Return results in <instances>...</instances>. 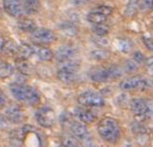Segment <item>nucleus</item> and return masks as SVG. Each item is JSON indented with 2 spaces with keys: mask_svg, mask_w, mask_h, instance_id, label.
Returning <instances> with one entry per match:
<instances>
[{
  "mask_svg": "<svg viewBox=\"0 0 153 147\" xmlns=\"http://www.w3.org/2000/svg\"><path fill=\"white\" fill-rule=\"evenodd\" d=\"M123 76V70L117 65L103 68H93L90 71V78L96 83H105L109 81H114Z\"/></svg>",
  "mask_w": 153,
  "mask_h": 147,
  "instance_id": "obj_3",
  "label": "nucleus"
},
{
  "mask_svg": "<svg viewBox=\"0 0 153 147\" xmlns=\"http://www.w3.org/2000/svg\"><path fill=\"white\" fill-rule=\"evenodd\" d=\"M34 49H35V54L37 57L42 61H51L54 58V53L52 50L47 47L37 45L36 47H34Z\"/></svg>",
  "mask_w": 153,
  "mask_h": 147,
  "instance_id": "obj_16",
  "label": "nucleus"
},
{
  "mask_svg": "<svg viewBox=\"0 0 153 147\" xmlns=\"http://www.w3.org/2000/svg\"><path fill=\"white\" fill-rule=\"evenodd\" d=\"M4 104H5V96H4L3 92L0 90V109L4 106Z\"/></svg>",
  "mask_w": 153,
  "mask_h": 147,
  "instance_id": "obj_35",
  "label": "nucleus"
},
{
  "mask_svg": "<svg viewBox=\"0 0 153 147\" xmlns=\"http://www.w3.org/2000/svg\"><path fill=\"white\" fill-rule=\"evenodd\" d=\"M36 120L43 128H52L55 124V112L50 107H42L36 112Z\"/></svg>",
  "mask_w": 153,
  "mask_h": 147,
  "instance_id": "obj_9",
  "label": "nucleus"
},
{
  "mask_svg": "<svg viewBox=\"0 0 153 147\" xmlns=\"http://www.w3.org/2000/svg\"><path fill=\"white\" fill-rule=\"evenodd\" d=\"M12 74H13V67L10 63L0 59V78L5 79V78L10 77Z\"/></svg>",
  "mask_w": 153,
  "mask_h": 147,
  "instance_id": "obj_24",
  "label": "nucleus"
},
{
  "mask_svg": "<svg viewBox=\"0 0 153 147\" xmlns=\"http://www.w3.org/2000/svg\"><path fill=\"white\" fill-rule=\"evenodd\" d=\"M110 53L108 52L106 49H97V50H93L91 52V56L96 60H104L109 57Z\"/></svg>",
  "mask_w": 153,
  "mask_h": 147,
  "instance_id": "obj_27",
  "label": "nucleus"
},
{
  "mask_svg": "<svg viewBox=\"0 0 153 147\" xmlns=\"http://www.w3.org/2000/svg\"><path fill=\"white\" fill-rule=\"evenodd\" d=\"M19 30L25 32V33H32L37 29V26L34 19L23 18L19 21Z\"/></svg>",
  "mask_w": 153,
  "mask_h": 147,
  "instance_id": "obj_20",
  "label": "nucleus"
},
{
  "mask_svg": "<svg viewBox=\"0 0 153 147\" xmlns=\"http://www.w3.org/2000/svg\"><path fill=\"white\" fill-rule=\"evenodd\" d=\"M133 58H134V59L137 61V62H139V63H142V62H144V61H145L144 55H143L141 52H139V51L134 53V57H133Z\"/></svg>",
  "mask_w": 153,
  "mask_h": 147,
  "instance_id": "obj_34",
  "label": "nucleus"
},
{
  "mask_svg": "<svg viewBox=\"0 0 153 147\" xmlns=\"http://www.w3.org/2000/svg\"><path fill=\"white\" fill-rule=\"evenodd\" d=\"M145 68L149 75L153 76V57H149L145 59Z\"/></svg>",
  "mask_w": 153,
  "mask_h": 147,
  "instance_id": "obj_32",
  "label": "nucleus"
},
{
  "mask_svg": "<svg viewBox=\"0 0 153 147\" xmlns=\"http://www.w3.org/2000/svg\"><path fill=\"white\" fill-rule=\"evenodd\" d=\"M143 42H144L145 46H146L149 50L153 51V38H151V37L144 36L143 37Z\"/></svg>",
  "mask_w": 153,
  "mask_h": 147,
  "instance_id": "obj_33",
  "label": "nucleus"
},
{
  "mask_svg": "<svg viewBox=\"0 0 153 147\" xmlns=\"http://www.w3.org/2000/svg\"><path fill=\"white\" fill-rule=\"evenodd\" d=\"M140 7L143 11H150L153 9V0H141Z\"/></svg>",
  "mask_w": 153,
  "mask_h": 147,
  "instance_id": "obj_30",
  "label": "nucleus"
},
{
  "mask_svg": "<svg viewBox=\"0 0 153 147\" xmlns=\"http://www.w3.org/2000/svg\"><path fill=\"white\" fill-rule=\"evenodd\" d=\"M5 117L10 122L19 124L25 120V114L23 109L19 105H10L5 110Z\"/></svg>",
  "mask_w": 153,
  "mask_h": 147,
  "instance_id": "obj_12",
  "label": "nucleus"
},
{
  "mask_svg": "<svg viewBox=\"0 0 153 147\" xmlns=\"http://www.w3.org/2000/svg\"><path fill=\"white\" fill-rule=\"evenodd\" d=\"M62 144L65 146H76L78 145V141H76L74 137L66 136L65 138H63Z\"/></svg>",
  "mask_w": 153,
  "mask_h": 147,
  "instance_id": "obj_31",
  "label": "nucleus"
},
{
  "mask_svg": "<svg viewBox=\"0 0 153 147\" xmlns=\"http://www.w3.org/2000/svg\"><path fill=\"white\" fill-rule=\"evenodd\" d=\"M139 62H137L134 58L131 60H128L127 62H126L125 65V70L126 72H135V71L138 70V68H139Z\"/></svg>",
  "mask_w": 153,
  "mask_h": 147,
  "instance_id": "obj_29",
  "label": "nucleus"
},
{
  "mask_svg": "<svg viewBox=\"0 0 153 147\" xmlns=\"http://www.w3.org/2000/svg\"><path fill=\"white\" fill-rule=\"evenodd\" d=\"M139 7H140V3L138 0H129L127 4V7L125 9V14L126 16L128 18H132L134 16L136 13L139 10Z\"/></svg>",
  "mask_w": 153,
  "mask_h": 147,
  "instance_id": "obj_23",
  "label": "nucleus"
},
{
  "mask_svg": "<svg viewBox=\"0 0 153 147\" xmlns=\"http://www.w3.org/2000/svg\"><path fill=\"white\" fill-rule=\"evenodd\" d=\"M97 130L99 136L108 143H115L120 136V126L113 117H103L98 124Z\"/></svg>",
  "mask_w": 153,
  "mask_h": 147,
  "instance_id": "obj_2",
  "label": "nucleus"
},
{
  "mask_svg": "<svg viewBox=\"0 0 153 147\" xmlns=\"http://www.w3.org/2000/svg\"><path fill=\"white\" fill-rule=\"evenodd\" d=\"M108 16H105V14L101 13V12L97 11L96 9H93L91 10L89 13L87 14V19L88 22H90L91 24H99V23H103V22H106Z\"/></svg>",
  "mask_w": 153,
  "mask_h": 147,
  "instance_id": "obj_21",
  "label": "nucleus"
},
{
  "mask_svg": "<svg viewBox=\"0 0 153 147\" xmlns=\"http://www.w3.org/2000/svg\"><path fill=\"white\" fill-rule=\"evenodd\" d=\"M76 54V48H74L71 45H63L60 46L56 50L54 57L57 59L59 62H65V61L71 60Z\"/></svg>",
  "mask_w": 153,
  "mask_h": 147,
  "instance_id": "obj_14",
  "label": "nucleus"
},
{
  "mask_svg": "<svg viewBox=\"0 0 153 147\" xmlns=\"http://www.w3.org/2000/svg\"><path fill=\"white\" fill-rule=\"evenodd\" d=\"M24 10L28 14H35L41 7L40 0H23Z\"/></svg>",
  "mask_w": 153,
  "mask_h": 147,
  "instance_id": "obj_19",
  "label": "nucleus"
},
{
  "mask_svg": "<svg viewBox=\"0 0 153 147\" xmlns=\"http://www.w3.org/2000/svg\"><path fill=\"white\" fill-rule=\"evenodd\" d=\"M131 109L133 114L138 119H147L148 117L153 114V107L150 101L141 99V98H135L131 101Z\"/></svg>",
  "mask_w": 153,
  "mask_h": 147,
  "instance_id": "obj_5",
  "label": "nucleus"
},
{
  "mask_svg": "<svg viewBox=\"0 0 153 147\" xmlns=\"http://www.w3.org/2000/svg\"><path fill=\"white\" fill-rule=\"evenodd\" d=\"M1 16H2V12H1V9H0V18H1Z\"/></svg>",
  "mask_w": 153,
  "mask_h": 147,
  "instance_id": "obj_36",
  "label": "nucleus"
},
{
  "mask_svg": "<svg viewBox=\"0 0 153 147\" xmlns=\"http://www.w3.org/2000/svg\"><path fill=\"white\" fill-rule=\"evenodd\" d=\"M78 102L86 107H100L104 105V98L99 92L87 90L79 95Z\"/></svg>",
  "mask_w": 153,
  "mask_h": 147,
  "instance_id": "obj_6",
  "label": "nucleus"
},
{
  "mask_svg": "<svg viewBox=\"0 0 153 147\" xmlns=\"http://www.w3.org/2000/svg\"><path fill=\"white\" fill-rule=\"evenodd\" d=\"M3 8L11 16H19L23 12V0H2Z\"/></svg>",
  "mask_w": 153,
  "mask_h": 147,
  "instance_id": "obj_10",
  "label": "nucleus"
},
{
  "mask_svg": "<svg viewBox=\"0 0 153 147\" xmlns=\"http://www.w3.org/2000/svg\"><path fill=\"white\" fill-rule=\"evenodd\" d=\"M92 30L97 36L103 37L109 33V26H108L107 24H105V22L99 23V24H93Z\"/></svg>",
  "mask_w": 153,
  "mask_h": 147,
  "instance_id": "obj_26",
  "label": "nucleus"
},
{
  "mask_svg": "<svg viewBox=\"0 0 153 147\" xmlns=\"http://www.w3.org/2000/svg\"><path fill=\"white\" fill-rule=\"evenodd\" d=\"M28 127H24L21 129H14L10 132L9 135V141L10 144L13 146H22L25 143V138L27 137L29 130H27Z\"/></svg>",
  "mask_w": 153,
  "mask_h": 147,
  "instance_id": "obj_15",
  "label": "nucleus"
},
{
  "mask_svg": "<svg viewBox=\"0 0 153 147\" xmlns=\"http://www.w3.org/2000/svg\"><path fill=\"white\" fill-rule=\"evenodd\" d=\"M70 129L76 138L80 139V140H85L89 136L88 128L86 127L85 122L81 121H71L70 125Z\"/></svg>",
  "mask_w": 153,
  "mask_h": 147,
  "instance_id": "obj_11",
  "label": "nucleus"
},
{
  "mask_svg": "<svg viewBox=\"0 0 153 147\" xmlns=\"http://www.w3.org/2000/svg\"><path fill=\"white\" fill-rule=\"evenodd\" d=\"M80 68V63L76 60L65 61L60 68L57 71V78L62 83H71L76 79V72Z\"/></svg>",
  "mask_w": 153,
  "mask_h": 147,
  "instance_id": "obj_4",
  "label": "nucleus"
},
{
  "mask_svg": "<svg viewBox=\"0 0 153 147\" xmlns=\"http://www.w3.org/2000/svg\"><path fill=\"white\" fill-rule=\"evenodd\" d=\"M117 47L120 51H123V52H129L133 47V44L130 40H128V39H118Z\"/></svg>",
  "mask_w": 153,
  "mask_h": 147,
  "instance_id": "obj_28",
  "label": "nucleus"
},
{
  "mask_svg": "<svg viewBox=\"0 0 153 147\" xmlns=\"http://www.w3.org/2000/svg\"><path fill=\"white\" fill-rule=\"evenodd\" d=\"M31 34L33 41L37 44L48 45V44H52L53 42H55L56 40V35L54 34V32L46 28H37Z\"/></svg>",
  "mask_w": 153,
  "mask_h": 147,
  "instance_id": "obj_8",
  "label": "nucleus"
},
{
  "mask_svg": "<svg viewBox=\"0 0 153 147\" xmlns=\"http://www.w3.org/2000/svg\"><path fill=\"white\" fill-rule=\"evenodd\" d=\"M16 67L19 71V73L23 74V75L30 76L34 73L33 65L28 62V59H21V58H16Z\"/></svg>",
  "mask_w": 153,
  "mask_h": 147,
  "instance_id": "obj_17",
  "label": "nucleus"
},
{
  "mask_svg": "<svg viewBox=\"0 0 153 147\" xmlns=\"http://www.w3.org/2000/svg\"><path fill=\"white\" fill-rule=\"evenodd\" d=\"M10 91L14 98L28 105H37L40 102V95L33 87L21 83H13L10 85Z\"/></svg>",
  "mask_w": 153,
  "mask_h": 147,
  "instance_id": "obj_1",
  "label": "nucleus"
},
{
  "mask_svg": "<svg viewBox=\"0 0 153 147\" xmlns=\"http://www.w3.org/2000/svg\"><path fill=\"white\" fill-rule=\"evenodd\" d=\"M33 54H35V49H34L33 46L25 43L19 46L18 53H16L18 58H21V59H29L30 57H32Z\"/></svg>",
  "mask_w": 153,
  "mask_h": 147,
  "instance_id": "obj_18",
  "label": "nucleus"
},
{
  "mask_svg": "<svg viewBox=\"0 0 153 147\" xmlns=\"http://www.w3.org/2000/svg\"><path fill=\"white\" fill-rule=\"evenodd\" d=\"M59 29H60L61 33L65 34L66 36L73 37L76 35L78 33V28L73 23H63L59 26Z\"/></svg>",
  "mask_w": 153,
  "mask_h": 147,
  "instance_id": "obj_25",
  "label": "nucleus"
},
{
  "mask_svg": "<svg viewBox=\"0 0 153 147\" xmlns=\"http://www.w3.org/2000/svg\"><path fill=\"white\" fill-rule=\"evenodd\" d=\"M75 116L79 121L85 122V124H92L97 120V116L90 109H88L86 106L84 107H76L74 111Z\"/></svg>",
  "mask_w": 153,
  "mask_h": 147,
  "instance_id": "obj_13",
  "label": "nucleus"
},
{
  "mask_svg": "<svg viewBox=\"0 0 153 147\" xmlns=\"http://www.w3.org/2000/svg\"><path fill=\"white\" fill-rule=\"evenodd\" d=\"M150 86V83L146 78L142 76H134L129 79L123 81L120 84V89L125 91H131V90H144Z\"/></svg>",
  "mask_w": 153,
  "mask_h": 147,
  "instance_id": "obj_7",
  "label": "nucleus"
},
{
  "mask_svg": "<svg viewBox=\"0 0 153 147\" xmlns=\"http://www.w3.org/2000/svg\"><path fill=\"white\" fill-rule=\"evenodd\" d=\"M152 117H153V114H152Z\"/></svg>",
  "mask_w": 153,
  "mask_h": 147,
  "instance_id": "obj_37",
  "label": "nucleus"
},
{
  "mask_svg": "<svg viewBox=\"0 0 153 147\" xmlns=\"http://www.w3.org/2000/svg\"><path fill=\"white\" fill-rule=\"evenodd\" d=\"M18 49H19V46L12 40H5L1 50L4 52V54L9 55V56H14L18 53Z\"/></svg>",
  "mask_w": 153,
  "mask_h": 147,
  "instance_id": "obj_22",
  "label": "nucleus"
}]
</instances>
